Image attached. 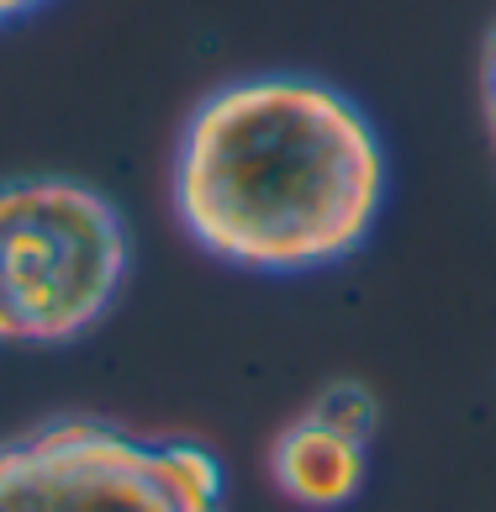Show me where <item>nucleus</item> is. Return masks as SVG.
Masks as SVG:
<instances>
[{
  "label": "nucleus",
  "instance_id": "nucleus-1",
  "mask_svg": "<svg viewBox=\"0 0 496 512\" xmlns=\"http://www.w3.org/2000/svg\"><path fill=\"white\" fill-rule=\"evenodd\" d=\"M386 143L349 90L243 74L190 106L169 154V212L206 259L248 275H322L386 212Z\"/></svg>",
  "mask_w": 496,
  "mask_h": 512
},
{
  "label": "nucleus",
  "instance_id": "nucleus-2",
  "mask_svg": "<svg viewBox=\"0 0 496 512\" xmlns=\"http://www.w3.org/2000/svg\"><path fill=\"white\" fill-rule=\"evenodd\" d=\"M132 233L122 206L74 175L0 180V344L64 349L122 301Z\"/></svg>",
  "mask_w": 496,
  "mask_h": 512
},
{
  "label": "nucleus",
  "instance_id": "nucleus-3",
  "mask_svg": "<svg viewBox=\"0 0 496 512\" xmlns=\"http://www.w3.org/2000/svg\"><path fill=\"white\" fill-rule=\"evenodd\" d=\"M0 512H227V481L206 444L48 417L0 439Z\"/></svg>",
  "mask_w": 496,
  "mask_h": 512
},
{
  "label": "nucleus",
  "instance_id": "nucleus-4",
  "mask_svg": "<svg viewBox=\"0 0 496 512\" xmlns=\"http://www.w3.org/2000/svg\"><path fill=\"white\" fill-rule=\"evenodd\" d=\"M380 428V407L365 386L338 381L317 391L270 444V481L301 512L349 507L370 476V444Z\"/></svg>",
  "mask_w": 496,
  "mask_h": 512
},
{
  "label": "nucleus",
  "instance_id": "nucleus-5",
  "mask_svg": "<svg viewBox=\"0 0 496 512\" xmlns=\"http://www.w3.org/2000/svg\"><path fill=\"white\" fill-rule=\"evenodd\" d=\"M481 101H486V122L496 138V27L486 32V48H481Z\"/></svg>",
  "mask_w": 496,
  "mask_h": 512
},
{
  "label": "nucleus",
  "instance_id": "nucleus-6",
  "mask_svg": "<svg viewBox=\"0 0 496 512\" xmlns=\"http://www.w3.org/2000/svg\"><path fill=\"white\" fill-rule=\"evenodd\" d=\"M48 0H0V27H11V22H22V16L32 11H43Z\"/></svg>",
  "mask_w": 496,
  "mask_h": 512
}]
</instances>
